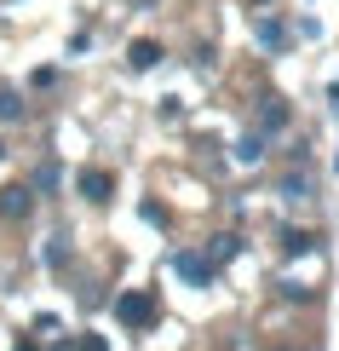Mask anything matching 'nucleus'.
<instances>
[{
  "label": "nucleus",
  "mask_w": 339,
  "mask_h": 351,
  "mask_svg": "<svg viewBox=\"0 0 339 351\" xmlns=\"http://www.w3.org/2000/svg\"><path fill=\"white\" fill-rule=\"evenodd\" d=\"M173 271H179L190 288H213V276H218V265H213L208 254H179V259H173Z\"/></svg>",
  "instance_id": "f03ea898"
},
{
  "label": "nucleus",
  "mask_w": 339,
  "mask_h": 351,
  "mask_svg": "<svg viewBox=\"0 0 339 351\" xmlns=\"http://www.w3.org/2000/svg\"><path fill=\"white\" fill-rule=\"evenodd\" d=\"M236 162H242V167H259V162H264V133H242V138H236Z\"/></svg>",
  "instance_id": "423d86ee"
},
{
  "label": "nucleus",
  "mask_w": 339,
  "mask_h": 351,
  "mask_svg": "<svg viewBox=\"0 0 339 351\" xmlns=\"http://www.w3.org/2000/svg\"><path fill=\"white\" fill-rule=\"evenodd\" d=\"M35 213V190L29 184H6L0 190V219H29Z\"/></svg>",
  "instance_id": "7ed1b4c3"
},
{
  "label": "nucleus",
  "mask_w": 339,
  "mask_h": 351,
  "mask_svg": "<svg viewBox=\"0 0 339 351\" xmlns=\"http://www.w3.org/2000/svg\"><path fill=\"white\" fill-rule=\"evenodd\" d=\"M311 242H316L311 230H293V225L282 230V247H288V254H305V247H311Z\"/></svg>",
  "instance_id": "9d476101"
},
{
  "label": "nucleus",
  "mask_w": 339,
  "mask_h": 351,
  "mask_svg": "<svg viewBox=\"0 0 339 351\" xmlns=\"http://www.w3.org/2000/svg\"><path fill=\"white\" fill-rule=\"evenodd\" d=\"M253 6H271V0H253Z\"/></svg>",
  "instance_id": "2eb2a0df"
},
{
  "label": "nucleus",
  "mask_w": 339,
  "mask_h": 351,
  "mask_svg": "<svg viewBox=\"0 0 339 351\" xmlns=\"http://www.w3.org/2000/svg\"><path fill=\"white\" fill-rule=\"evenodd\" d=\"M127 64H132V69H155V64H161V47H155V40H132V47H127Z\"/></svg>",
  "instance_id": "0eeeda50"
},
{
  "label": "nucleus",
  "mask_w": 339,
  "mask_h": 351,
  "mask_svg": "<svg viewBox=\"0 0 339 351\" xmlns=\"http://www.w3.org/2000/svg\"><path fill=\"white\" fill-rule=\"evenodd\" d=\"M0 156H6V150H0Z\"/></svg>",
  "instance_id": "f3484780"
},
{
  "label": "nucleus",
  "mask_w": 339,
  "mask_h": 351,
  "mask_svg": "<svg viewBox=\"0 0 339 351\" xmlns=\"http://www.w3.org/2000/svg\"><path fill=\"white\" fill-rule=\"evenodd\" d=\"M328 104H334V115H339V81H334V86H328Z\"/></svg>",
  "instance_id": "ddd939ff"
},
{
  "label": "nucleus",
  "mask_w": 339,
  "mask_h": 351,
  "mask_svg": "<svg viewBox=\"0 0 339 351\" xmlns=\"http://www.w3.org/2000/svg\"><path fill=\"white\" fill-rule=\"evenodd\" d=\"M138 6H155V0H138Z\"/></svg>",
  "instance_id": "dca6fc26"
},
{
  "label": "nucleus",
  "mask_w": 339,
  "mask_h": 351,
  "mask_svg": "<svg viewBox=\"0 0 339 351\" xmlns=\"http://www.w3.org/2000/svg\"><path fill=\"white\" fill-rule=\"evenodd\" d=\"M311 196V179H305V173H288L282 179V202H305Z\"/></svg>",
  "instance_id": "6e6552de"
},
{
  "label": "nucleus",
  "mask_w": 339,
  "mask_h": 351,
  "mask_svg": "<svg viewBox=\"0 0 339 351\" xmlns=\"http://www.w3.org/2000/svg\"><path fill=\"white\" fill-rule=\"evenodd\" d=\"M0 121H23V98L12 86H0Z\"/></svg>",
  "instance_id": "1a4fd4ad"
},
{
  "label": "nucleus",
  "mask_w": 339,
  "mask_h": 351,
  "mask_svg": "<svg viewBox=\"0 0 339 351\" xmlns=\"http://www.w3.org/2000/svg\"><path fill=\"white\" fill-rule=\"evenodd\" d=\"M276 127H288V104L271 98V104H264V133H276Z\"/></svg>",
  "instance_id": "f8f14e48"
},
{
  "label": "nucleus",
  "mask_w": 339,
  "mask_h": 351,
  "mask_svg": "<svg viewBox=\"0 0 339 351\" xmlns=\"http://www.w3.org/2000/svg\"><path fill=\"white\" fill-rule=\"evenodd\" d=\"M242 254V237H218L213 242V265H225V259H236Z\"/></svg>",
  "instance_id": "9b49d317"
},
{
  "label": "nucleus",
  "mask_w": 339,
  "mask_h": 351,
  "mask_svg": "<svg viewBox=\"0 0 339 351\" xmlns=\"http://www.w3.org/2000/svg\"><path fill=\"white\" fill-rule=\"evenodd\" d=\"M115 317H121L127 328H150L155 323V300L150 294H121L115 300Z\"/></svg>",
  "instance_id": "f257e3e1"
},
{
  "label": "nucleus",
  "mask_w": 339,
  "mask_h": 351,
  "mask_svg": "<svg viewBox=\"0 0 339 351\" xmlns=\"http://www.w3.org/2000/svg\"><path fill=\"white\" fill-rule=\"evenodd\" d=\"M12 351H40V346H35V340H18V346H12Z\"/></svg>",
  "instance_id": "4468645a"
},
{
  "label": "nucleus",
  "mask_w": 339,
  "mask_h": 351,
  "mask_svg": "<svg viewBox=\"0 0 339 351\" xmlns=\"http://www.w3.org/2000/svg\"><path fill=\"white\" fill-rule=\"evenodd\" d=\"M75 184H81V196H86V202H110V196H115V179H110L104 167H86Z\"/></svg>",
  "instance_id": "20e7f679"
},
{
  "label": "nucleus",
  "mask_w": 339,
  "mask_h": 351,
  "mask_svg": "<svg viewBox=\"0 0 339 351\" xmlns=\"http://www.w3.org/2000/svg\"><path fill=\"white\" fill-rule=\"evenodd\" d=\"M253 40H259V47H288V29L282 23H276V18H264V12H259V18H253Z\"/></svg>",
  "instance_id": "39448f33"
}]
</instances>
